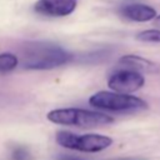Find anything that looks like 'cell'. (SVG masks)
<instances>
[{
  "instance_id": "6da1fadb",
  "label": "cell",
  "mask_w": 160,
  "mask_h": 160,
  "mask_svg": "<svg viewBox=\"0 0 160 160\" xmlns=\"http://www.w3.org/2000/svg\"><path fill=\"white\" fill-rule=\"evenodd\" d=\"M72 60V54L56 44L32 42L22 51V65L29 70H50Z\"/></svg>"
},
{
  "instance_id": "7a4b0ae2",
  "label": "cell",
  "mask_w": 160,
  "mask_h": 160,
  "mask_svg": "<svg viewBox=\"0 0 160 160\" xmlns=\"http://www.w3.org/2000/svg\"><path fill=\"white\" fill-rule=\"evenodd\" d=\"M46 119L54 124L78 126V128H94V126L110 125L114 122V118L108 114L80 109V108L54 109L48 112Z\"/></svg>"
},
{
  "instance_id": "3957f363",
  "label": "cell",
  "mask_w": 160,
  "mask_h": 160,
  "mask_svg": "<svg viewBox=\"0 0 160 160\" xmlns=\"http://www.w3.org/2000/svg\"><path fill=\"white\" fill-rule=\"evenodd\" d=\"M89 104L108 111H139L148 108V102L135 95L116 91H98L89 98Z\"/></svg>"
},
{
  "instance_id": "277c9868",
  "label": "cell",
  "mask_w": 160,
  "mask_h": 160,
  "mask_svg": "<svg viewBox=\"0 0 160 160\" xmlns=\"http://www.w3.org/2000/svg\"><path fill=\"white\" fill-rule=\"evenodd\" d=\"M56 142L62 148L82 151L99 152L108 149L112 144V139L101 134H75L71 131H58L55 135Z\"/></svg>"
},
{
  "instance_id": "5b68a950",
  "label": "cell",
  "mask_w": 160,
  "mask_h": 160,
  "mask_svg": "<svg viewBox=\"0 0 160 160\" xmlns=\"http://www.w3.org/2000/svg\"><path fill=\"white\" fill-rule=\"evenodd\" d=\"M145 84V78L142 74L134 71L131 69H120L114 71L108 79V86L116 92H134L141 89Z\"/></svg>"
},
{
  "instance_id": "8992f818",
  "label": "cell",
  "mask_w": 160,
  "mask_h": 160,
  "mask_svg": "<svg viewBox=\"0 0 160 160\" xmlns=\"http://www.w3.org/2000/svg\"><path fill=\"white\" fill-rule=\"evenodd\" d=\"M76 0H38L34 10L46 16H66L76 9Z\"/></svg>"
},
{
  "instance_id": "52a82bcc",
  "label": "cell",
  "mask_w": 160,
  "mask_h": 160,
  "mask_svg": "<svg viewBox=\"0 0 160 160\" xmlns=\"http://www.w3.org/2000/svg\"><path fill=\"white\" fill-rule=\"evenodd\" d=\"M119 64L126 69H131L140 74H156L160 71V66L151 60H148L139 55H124L119 59Z\"/></svg>"
},
{
  "instance_id": "ba28073f",
  "label": "cell",
  "mask_w": 160,
  "mask_h": 160,
  "mask_svg": "<svg viewBox=\"0 0 160 160\" xmlns=\"http://www.w3.org/2000/svg\"><path fill=\"white\" fill-rule=\"evenodd\" d=\"M120 12L122 16H125L129 20L138 21V22H145L154 20L156 18V10L149 5L145 4H128L124 5L120 9Z\"/></svg>"
},
{
  "instance_id": "9c48e42d",
  "label": "cell",
  "mask_w": 160,
  "mask_h": 160,
  "mask_svg": "<svg viewBox=\"0 0 160 160\" xmlns=\"http://www.w3.org/2000/svg\"><path fill=\"white\" fill-rule=\"evenodd\" d=\"M19 60L16 55L12 52H2L0 54V74H6L16 69Z\"/></svg>"
},
{
  "instance_id": "30bf717a",
  "label": "cell",
  "mask_w": 160,
  "mask_h": 160,
  "mask_svg": "<svg viewBox=\"0 0 160 160\" xmlns=\"http://www.w3.org/2000/svg\"><path fill=\"white\" fill-rule=\"evenodd\" d=\"M136 40L142 42H160V30L158 29H149L140 31L136 35Z\"/></svg>"
},
{
  "instance_id": "8fae6325",
  "label": "cell",
  "mask_w": 160,
  "mask_h": 160,
  "mask_svg": "<svg viewBox=\"0 0 160 160\" xmlns=\"http://www.w3.org/2000/svg\"><path fill=\"white\" fill-rule=\"evenodd\" d=\"M10 160H31V154L25 146L16 145L10 151Z\"/></svg>"
},
{
  "instance_id": "7c38bea8",
  "label": "cell",
  "mask_w": 160,
  "mask_h": 160,
  "mask_svg": "<svg viewBox=\"0 0 160 160\" xmlns=\"http://www.w3.org/2000/svg\"><path fill=\"white\" fill-rule=\"evenodd\" d=\"M55 160H84L81 158H78V156H72V155H66V154H60L56 156Z\"/></svg>"
},
{
  "instance_id": "4fadbf2b",
  "label": "cell",
  "mask_w": 160,
  "mask_h": 160,
  "mask_svg": "<svg viewBox=\"0 0 160 160\" xmlns=\"http://www.w3.org/2000/svg\"><path fill=\"white\" fill-rule=\"evenodd\" d=\"M154 24H155L158 28H160V15H156V18L154 19Z\"/></svg>"
},
{
  "instance_id": "5bb4252c",
  "label": "cell",
  "mask_w": 160,
  "mask_h": 160,
  "mask_svg": "<svg viewBox=\"0 0 160 160\" xmlns=\"http://www.w3.org/2000/svg\"><path fill=\"white\" fill-rule=\"evenodd\" d=\"M120 160H132V159H120Z\"/></svg>"
}]
</instances>
